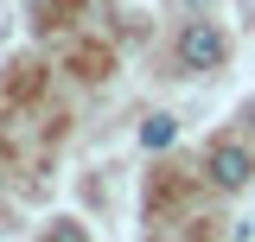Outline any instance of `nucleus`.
I'll return each mask as SVG.
<instances>
[{
  "mask_svg": "<svg viewBox=\"0 0 255 242\" xmlns=\"http://www.w3.org/2000/svg\"><path fill=\"white\" fill-rule=\"evenodd\" d=\"M223 58H230V45H223V32L211 26V19H191V26L179 32V64H185L191 77H204V70H217Z\"/></svg>",
  "mask_w": 255,
  "mask_h": 242,
  "instance_id": "obj_1",
  "label": "nucleus"
},
{
  "mask_svg": "<svg viewBox=\"0 0 255 242\" xmlns=\"http://www.w3.org/2000/svg\"><path fill=\"white\" fill-rule=\"evenodd\" d=\"M249 172H255L249 147H236V140H217V147H211V185H223V191H243V185H249Z\"/></svg>",
  "mask_w": 255,
  "mask_h": 242,
  "instance_id": "obj_2",
  "label": "nucleus"
},
{
  "mask_svg": "<svg viewBox=\"0 0 255 242\" xmlns=\"http://www.w3.org/2000/svg\"><path fill=\"white\" fill-rule=\"evenodd\" d=\"M172 134H179V121H172V115H147V121H140V147H147V153L172 147Z\"/></svg>",
  "mask_w": 255,
  "mask_h": 242,
  "instance_id": "obj_3",
  "label": "nucleus"
},
{
  "mask_svg": "<svg viewBox=\"0 0 255 242\" xmlns=\"http://www.w3.org/2000/svg\"><path fill=\"white\" fill-rule=\"evenodd\" d=\"M45 242H83V230H77V223L64 217V223H51V236H45Z\"/></svg>",
  "mask_w": 255,
  "mask_h": 242,
  "instance_id": "obj_4",
  "label": "nucleus"
},
{
  "mask_svg": "<svg viewBox=\"0 0 255 242\" xmlns=\"http://www.w3.org/2000/svg\"><path fill=\"white\" fill-rule=\"evenodd\" d=\"M236 242H255V223H243V230H236Z\"/></svg>",
  "mask_w": 255,
  "mask_h": 242,
  "instance_id": "obj_5",
  "label": "nucleus"
}]
</instances>
